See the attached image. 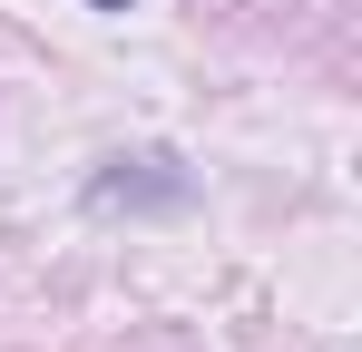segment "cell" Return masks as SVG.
<instances>
[{
	"mask_svg": "<svg viewBox=\"0 0 362 352\" xmlns=\"http://www.w3.org/2000/svg\"><path fill=\"white\" fill-rule=\"evenodd\" d=\"M88 10H127V0H88Z\"/></svg>",
	"mask_w": 362,
	"mask_h": 352,
	"instance_id": "obj_1",
	"label": "cell"
}]
</instances>
